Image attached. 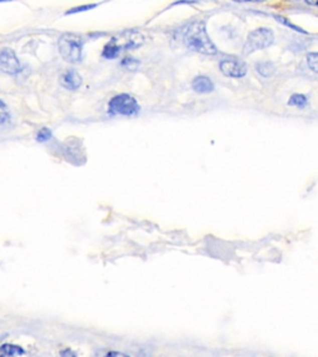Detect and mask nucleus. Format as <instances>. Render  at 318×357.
<instances>
[{
    "label": "nucleus",
    "instance_id": "19",
    "mask_svg": "<svg viewBox=\"0 0 318 357\" xmlns=\"http://www.w3.org/2000/svg\"><path fill=\"white\" fill-rule=\"evenodd\" d=\"M311 7H318V0H304Z\"/></svg>",
    "mask_w": 318,
    "mask_h": 357
},
{
    "label": "nucleus",
    "instance_id": "15",
    "mask_svg": "<svg viewBox=\"0 0 318 357\" xmlns=\"http://www.w3.org/2000/svg\"><path fill=\"white\" fill-rule=\"evenodd\" d=\"M9 119V111H8L7 106H5L4 102L0 99V124L5 123Z\"/></svg>",
    "mask_w": 318,
    "mask_h": 357
},
{
    "label": "nucleus",
    "instance_id": "12",
    "mask_svg": "<svg viewBox=\"0 0 318 357\" xmlns=\"http://www.w3.org/2000/svg\"><path fill=\"white\" fill-rule=\"evenodd\" d=\"M307 64L313 72L318 73V52H311L307 55Z\"/></svg>",
    "mask_w": 318,
    "mask_h": 357
},
{
    "label": "nucleus",
    "instance_id": "17",
    "mask_svg": "<svg viewBox=\"0 0 318 357\" xmlns=\"http://www.w3.org/2000/svg\"><path fill=\"white\" fill-rule=\"evenodd\" d=\"M50 138H51V132H50V129H47V128L40 129V132L38 133V136H36L38 141H46L49 140Z\"/></svg>",
    "mask_w": 318,
    "mask_h": 357
},
{
    "label": "nucleus",
    "instance_id": "10",
    "mask_svg": "<svg viewBox=\"0 0 318 357\" xmlns=\"http://www.w3.org/2000/svg\"><path fill=\"white\" fill-rule=\"evenodd\" d=\"M24 352H25V351H24L20 346L17 345H9V343H7V345L0 346V356H19L23 355Z\"/></svg>",
    "mask_w": 318,
    "mask_h": 357
},
{
    "label": "nucleus",
    "instance_id": "2",
    "mask_svg": "<svg viewBox=\"0 0 318 357\" xmlns=\"http://www.w3.org/2000/svg\"><path fill=\"white\" fill-rule=\"evenodd\" d=\"M82 36L73 33H66L60 38L59 51L62 59L70 64H78L82 59Z\"/></svg>",
    "mask_w": 318,
    "mask_h": 357
},
{
    "label": "nucleus",
    "instance_id": "5",
    "mask_svg": "<svg viewBox=\"0 0 318 357\" xmlns=\"http://www.w3.org/2000/svg\"><path fill=\"white\" fill-rule=\"evenodd\" d=\"M0 70L8 75H17L22 70V65L12 49H4L0 51Z\"/></svg>",
    "mask_w": 318,
    "mask_h": 357
},
{
    "label": "nucleus",
    "instance_id": "13",
    "mask_svg": "<svg viewBox=\"0 0 318 357\" xmlns=\"http://www.w3.org/2000/svg\"><path fill=\"white\" fill-rule=\"evenodd\" d=\"M275 19H277V22L278 23H281V24H283V25H286V26H288V28H291V29H293V30H296V31H298V33H303V34H306V31L303 30L302 28H299V26H297L295 25V24H292L290 22L288 19H286V18H283V17H280V15H275Z\"/></svg>",
    "mask_w": 318,
    "mask_h": 357
},
{
    "label": "nucleus",
    "instance_id": "11",
    "mask_svg": "<svg viewBox=\"0 0 318 357\" xmlns=\"http://www.w3.org/2000/svg\"><path fill=\"white\" fill-rule=\"evenodd\" d=\"M288 104L293 107H298V108H304L308 104V101H307V97L303 96V94H293L290 98V101H288Z\"/></svg>",
    "mask_w": 318,
    "mask_h": 357
},
{
    "label": "nucleus",
    "instance_id": "4",
    "mask_svg": "<svg viewBox=\"0 0 318 357\" xmlns=\"http://www.w3.org/2000/svg\"><path fill=\"white\" fill-rule=\"evenodd\" d=\"M109 111L112 114L135 115L139 112V106L130 94H118L109 103Z\"/></svg>",
    "mask_w": 318,
    "mask_h": 357
},
{
    "label": "nucleus",
    "instance_id": "3",
    "mask_svg": "<svg viewBox=\"0 0 318 357\" xmlns=\"http://www.w3.org/2000/svg\"><path fill=\"white\" fill-rule=\"evenodd\" d=\"M275 41V35L270 29L266 28H260L256 29L255 31L250 33V35L248 36L246 44L244 45L243 54L244 55H250L252 52L259 51V50H264L270 47Z\"/></svg>",
    "mask_w": 318,
    "mask_h": 357
},
{
    "label": "nucleus",
    "instance_id": "6",
    "mask_svg": "<svg viewBox=\"0 0 318 357\" xmlns=\"http://www.w3.org/2000/svg\"><path fill=\"white\" fill-rule=\"evenodd\" d=\"M220 70L228 77L233 78H240L244 77L248 72V66L246 64H244L243 61L238 59H230L224 60L220 62Z\"/></svg>",
    "mask_w": 318,
    "mask_h": 357
},
{
    "label": "nucleus",
    "instance_id": "8",
    "mask_svg": "<svg viewBox=\"0 0 318 357\" xmlns=\"http://www.w3.org/2000/svg\"><path fill=\"white\" fill-rule=\"evenodd\" d=\"M193 89L198 93H210L214 89V85L210 81L209 77L205 76H198L195 80L193 81Z\"/></svg>",
    "mask_w": 318,
    "mask_h": 357
},
{
    "label": "nucleus",
    "instance_id": "9",
    "mask_svg": "<svg viewBox=\"0 0 318 357\" xmlns=\"http://www.w3.org/2000/svg\"><path fill=\"white\" fill-rule=\"evenodd\" d=\"M122 51V45L118 43L117 39H112L110 40V43H107L106 46L103 47V52H102V56L104 59H116V57L120 55V52Z\"/></svg>",
    "mask_w": 318,
    "mask_h": 357
},
{
    "label": "nucleus",
    "instance_id": "14",
    "mask_svg": "<svg viewBox=\"0 0 318 357\" xmlns=\"http://www.w3.org/2000/svg\"><path fill=\"white\" fill-rule=\"evenodd\" d=\"M257 71L259 73H261L262 76H270L273 72V66L269 62H262V64L257 65Z\"/></svg>",
    "mask_w": 318,
    "mask_h": 357
},
{
    "label": "nucleus",
    "instance_id": "1",
    "mask_svg": "<svg viewBox=\"0 0 318 357\" xmlns=\"http://www.w3.org/2000/svg\"><path fill=\"white\" fill-rule=\"evenodd\" d=\"M184 43L193 51L203 55H215L217 46L211 43L203 22L191 23L184 33Z\"/></svg>",
    "mask_w": 318,
    "mask_h": 357
},
{
    "label": "nucleus",
    "instance_id": "18",
    "mask_svg": "<svg viewBox=\"0 0 318 357\" xmlns=\"http://www.w3.org/2000/svg\"><path fill=\"white\" fill-rule=\"evenodd\" d=\"M123 66H126L127 68H130V70H135V68L138 66V62L135 61L133 59H125L122 62Z\"/></svg>",
    "mask_w": 318,
    "mask_h": 357
},
{
    "label": "nucleus",
    "instance_id": "7",
    "mask_svg": "<svg viewBox=\"0 0 318 357\" xmlns=\"http://www.w3.org/2000/svg\"><path fill=\"white\" fill-rule=\"evenodd\" d=\"M60 82H61L62 87L75 91V89H77L81 86L82 78L75 70H67L66 72L62 73Z\"/></svg>",
    "mask_w": 318,
    "mask_h": 357
},
{
    "label": "nucleus",
    "instance_id": "16",
    "mask_svg": "<svg viewBox=\"0 0 318 357\" xmlns=\"http://www.w3.org/2000/svg\"><path fill=\"white\" fill-rule=\"evenodd\" d=\"M96 4H88V5H82V7H77V8H73V9L68 10L66 13V15L70 14H75V13H80V12H86V10H91L93 9V8H96Z\"/></svg>",
    "mask_w": 318,
    "mask_h": 357
}]
</instances>
